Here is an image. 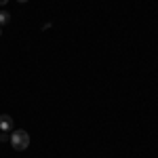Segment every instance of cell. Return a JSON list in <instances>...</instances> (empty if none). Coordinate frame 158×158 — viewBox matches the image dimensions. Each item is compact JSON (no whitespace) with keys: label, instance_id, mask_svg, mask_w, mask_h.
<instances>
[{"label":"cell","instance_id":"obj_6","mask_svg":"<svg viewBox=\"0 0 158 158\" xmlns=\"http://www.w3.org/2000/svg\"><path fill=\"white\" fill-rule=\"evenodd\" d=\"M0 34H2V25H0Z\"/></svg>","mask_w":158,"mask_h":158},{"label":"cell","instance_id":"obj_2","mask_svg":"<svg viewBox=\"0 0 158 158\" xmlns=\"http://www.w3.org/2000/svg\"><path fill=\"white\" fill-rule=\"evenodd\" d=\"M0 131H13V118L9 114L0 116Z\"/></svg>","mask_w":158,"mask_h":158},{"label":"cell","instance_id":"obj_4","mask_svg":"<svg viewBox=\"0 0 158 158\" xmlns=\"http://www.w3.org/2000/svg\"><path fill=\"white\" fill-rule=\"evenodd\" d=\"M6 2H9V0H0V4H6Z\"/></svg>","mask_w":158,"mask_h":158},{"label":"cell","instance_id":"obj_1","mask_svg":"<svg viewBox=\"0 0 158 158\" xmlns=\"http://www.w3.org/2000/svg\"><path fill=\"white\" fill-rule=\"evenodd\" d=\"M11 146L15 148V150H25V148L30 146V135L25 133V131H21V129H17V131H13L11 133Z\"/></svg>","mask_w":158,"mask_h":158},{"label":"cell","instance_id":"obj_3","mask_svg":"<svg viewBox=\"0 0 158 158\" xmlns=\"http://www.w3.org/2000/svg\"><path fill=\"white\" fill-rule=\"evenodd\" d=\"M11 21V13H6V11H0V25H6Z\"/></svg>","mask_w":158,"mask_h":158},{"label":"cell","instance_id":"obj_5","mask_svg":"<svg viewBox=\"0 0 158 158\" xmlns=\"http://www.w3.org/2000/svg\"><path fill=\"white\" fill-rule=\"evenodd\" d=\"M17 2H27V0H17Z\"/></svg>","mask_w":158,"mask_h":158}]
</instances>
